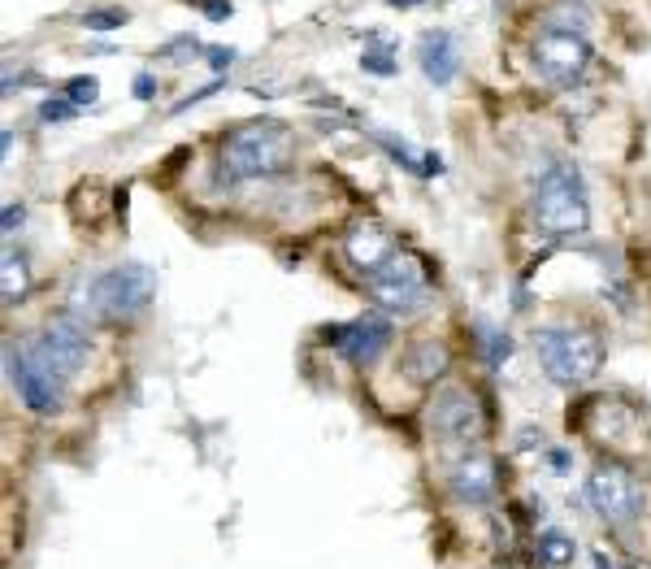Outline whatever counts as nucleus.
I'll return each instance as SVG.
<instances>
[{"instance_id":"obj_1","label":"nucleus","mask_w":651,"mask_h":569,"mask_svg":"<svg viewBox=\"0 0 651 569\" xmlns=\"http://www.w3.org/2000/svg\"><path fill=\"white\" fill-rule=\"evenodd\" d=\"M292 166V131L279 118H253L226 131L218 153V179L222 183H248V179H274Z\"/></svg>"},{"instance_id":"obj_2","label":"nucleus","mask_w":651,"mask_h":569,"mask_svg":"<svg viewBox=\"0 0 651 569\" xmlns=\"http://www.w3.org/2000/svg\"><path fill=\"white\" fill-rule=\"evenodd\" d=\"M157 295V270L144 262H122L100 270L91 283L74 295V313L83 322H131Z\"/></svg>"},{"instance_id":"obj_3","label":"nucleus","mask_w":651,"mask_h":569,"mask_svg":"<svg viewBox=\"0 0 651 569\" xmlns=\"http://www.w3.org/2000/svg\"><path fill=\"white\" fill-rule=\"evenodd\" d=\"M535 227L556 240L582 235L591 227V201H587V187L574 161L552 157L543 174L535 179Z\"/></svg>"},{"instance_id":"obj_4","label":"nucleus","mask_w":651,"mask_h":569,"mask_svg":"<svg viewBox=\"0 0 651 569\" xmlns=\"http://www.w3.org/2000/svg\"><path fill=\"white\" fill-rule=\"evenodd\" d=\"M535 352L556 387H582L604 365V339L591 326H543L535 330Z\"/></svg>"},{"instance_id":"obj_5","label":"nucleus","mask_w":651,"mask_h":569,"mask_svg":"<svg viewBox=\"0 0 651 569\" xmlns=\"http://www.w3.org/2000/svg\"><path fill=\"white\" fill-rule=\"evenodd\" d=\"M582 496H587V509H591L604 526H635V522L643 518V509H648L643 483H639L626 465H613V461H604V465H595V470L587 474Z\"/></svg>"},{"instance_id":"obj_6","label":"nucleus","mask_w":651,"mask_h":569,"mask_svg":"<svg viewBox=\"0 0 651 569\" xmlns=\"http://www.w3.org/2000/svg\"><path fill=\"white\" fill-rule=\"evenodd\" d=\"M369 295L382 313H417L430 300V275L413 253H395L378 275H369Z\"/></svg>"},{"instance_id":"obj_7","label":"nucleus","mask_w":651,"mask_h":569,"mask_svg":"<svg viewBox=\"0 0 651 569\" xmlns=\"http://www.w3.org/2000/svg\"><path fill=\"white\" fill-rule=\"evenodd\" d=\"M4 370H9V383H13V391H17V400L30 409V413H39V417H48V413H57L61 409V396H65V378H57L26 343H9L4 348Z\"/></svg>"},{"instance_id":"obj_8","label":"nucleus","mask_w":651,"mask_h":569,"mask_svg":"<svg viewBox=\"0 0 651 569\" xmlns=\"http://www.w3.org/2000/svg\"><path fill=\"white\" fill-rule=\"evenodd\" d=\"M87 322L83 317H48L44 322V330L26 343L57 378H74L83 365H87V356H91V339H87V330H83Z\"/></svg>"},{"instance_id":"obj_9","label":"nucleus","mask_w":651,"mask_h":569,"mask_svg":"<svg viewBox=\"0 0 651 569\" xmlns=\"http://www.w3.org/2000/svg\"><path fill=\"white\" fill-rule=\"evenodd\" d=\"M426 422H430V431H434L443 444H460V448L478 444L482 431H487V417H482L474 391H465V387H443V391H434Z\"/></svg>"},{"instance_id":"obj_10","label":"nucleus","mask_w":651,"mask_h":569,"mask_svg":"<svg viewBox=\"0 0 651 569\" xmlns=\"http://www.w3.org/2000/svg\"><path fill=\"white\" fill-rule=\"evenodd\" d=\"M391 335H395V326H391V313H382V308L360 313L356 322H330V326L322 330L326 343H334L339 356L352 361V365H369V361H378V356L386 352Z\"/></svg>"},{"instance_id":"obj_11","label":"nucleus","mask_w":651,"mask_h":569,"mask_svg":"<svg viewBox=\"0 0 651 569\" xmlns=\"http://www.w3.org/2000/svg\"><path fill=\"white\" fill-rule=\"evenodd\" d=\"M530 57H535L539 78H548L556 87H569L591 65V44H587V35H574V31H543L535 39Z\"/></svg>"},{"instance_id":"obj_12","label":"nucleus","mask_w":651,"mask_h":569,"mask_svg":"<svg viewBox=\"0 0 651 569\" xmlns=\"http://www.w3.org/2000/svg\"><path fill=\"white\" fill-rule=\"evenodd\" d=\"M447 492L456 505L469 509H487L500 496V465L491 452H465L452 470H447Z\"/></svg>"},{"instance_id":"obj_13","label":"nucleus","mask_w":651,"mask_h":569,"mask_svg":"<svg viewBox=\"0 0 651 569\" xmlns=\"http://www.w3.org/2000/svg\"><path fill=\"white\" fill-rule=\"evenodd\" d=\"M343 257L369 279V275H378L395 257V240L378 222L360 218V222H347V231H343Z\"/></svg>"},{"instance_id":"obj_14","label":"nucleus","mask_w":651,"mask_h":569,"mask_svg":"<svg viewBox=\"0 0 651 569\" xmlns=\"http://www.w3.org/2000/svg\"><path fill=\"white\" fill-rule=\"evenodd\" d=\"M417 61H421V74L426 83L434 87H447L460 70V52H456V39L447 31H426L421 35V48H417Z\"/></svg>"},{"instance_id":"obj_15","label":"nucleus","mask_w":651,"mask_h":569,"mask_svg":"<svg viewBox=\"0 0 651 569\" xmlns=\"http://www.w3.org/2000/svg\"><path fill=\"white\" fill-rule=\"evenodd\" d=\"M447 365H452V356H447V348L439 339H417L404 352V374L413 383H421V387H434L447 374Z\"/></svg>"},{"instance_id":"obj_16","label":"nucleus","mask_w":651,"mask_h":569,"mask_svg":"<svg viewBox=\"0 0 651 569\" xmlns=\"http://www.w3.org/2000/svg\"><path fill=\"white\" fill-rule=\"evenodd\" d=\"M535 557H539L543 569H569L574 557H578V540H574L569 531L548 526V531H539V540H535Z\"/></svg>"},{"instance_id":"obj_17","label":"nucleus","mask_w":651,"mask_h":569,"mask_svg":"<svg viewBox=\"0 0 651 569\" xmlns=\"http://www.w3.org/2000/svg\"><path fill=\"white\" fill-rule=\"evenodd\" d=\"M0 283H4V304H17L22 295H26V287H30V270H26V257L22 253H4L0 257Z\"/></svg>"},{"instance_id":"obj_18","label":"nucleus","mask_w":651,"mask_h":569,"mask_svg":"<svg viewBox=\"0 0 651 569\" xmlns=\"http://www.w3.org/2000/svg\"><path fill=\"white\" fill-rule=\"evenodd\" d=\"M478 339H482V356H487V365H491V370H500V365L513 356V335H508V330L478 322Z\"/></svg>"},{"instance_id":"obj_19","label":"nucleus","mask_w":651,"mask_h":569,"mask_svg":"<svg viewBox=\"0 0 651 569\" xmlns=\"http://www.w3.org/2000/svg\"><path fill=\"white\" fill-rule=\"evenodd\" d=\"M78 22H83L87 31H118V26H126V22H131V13H126L122 4H100V9L78 13Z\"/></svg>"},{"instance_id":"obj_20","label":"nucleus","mask_w":651,"mask_h":569,"mask_svg":"<svg viewBox=\"0 0 651 569\" xmlns=\"http://www.w3.org/2000/svg\"><path fill=\"white\" fill-rule=\"evenodd\" d=\"M61 96H70L78 109H87V105L100 100V78H96V74H74V78H65V92H61Z\"/></svg>"},{"instance_id":"obj_21","label":"nucleus","mask_w":651,"mask_h":569,"mask_svg":"<svg viewBox=\"0 0 651 569\" xmlns=\"http://www.w3.org/2000/svg\"><path fill=\"white\" fill-rule=\"evenodd\" d=\"M373 140H378V144L386 148V157H391V161H400L404 170H413V174H421V161H417V153H413V148H408L404 140H395L391 131H378Z\"/></svg>"},{"instance_id":"obj_22","label":"nucleus","mask_w":651,"mask_h":569,"mask_svg":"<svg viewBox=\"0 0 651 569\" xmlns=\"http://www.w3.org/2000/svg\"><path fill=\"white\" fill-rule=\"evenodd\" d=\"M70 118H78V105L70 100V96H48L44 105H39V122H70Z\"/></svg>"},{"instance_id":"obj_23","label":"nucleus","mask_w":651,"mask_h":569,"mask_svg":"<svg viewBox=\"0 0 651 569\" xmlns=\"http://www.w3.org/2000/svg\"><path fill=\"white\" fill-rule=\"evenodd\" d=\"M543 470L552 479H569L574 474V452L569 448H543Z\"/></svg>"},{"instance_id":"obj_24","label":"nucleus","mask_w":651,"mask_h":569,"mask_svg":"<svg viewBox=\"0 0 651 569\" xmlns=\"http://www.w3.org/2000/svg\"><path fill=\"white\" fill-rule=\"evenodd\" d=\"M360 70H369V74H382V78H391L395 70H400V61L395 57H386V52H360Z\"/></svg>"},{"instance_id":"obj_25","label":"nucleus","mask_w":651,"mask_h":569,"mask_svg":"<svg viewBox=\"0 0 651 569\" xmlns=\"http://www.w3.org/2000/svg\"><path fill=\"white\" fill-rule=\"evenodd\" d=\"M235 57H239V52H235V48H226V44H213V48L205 52V61L213 65V74H218V78H226V70L235 65Z\"/></svg>"},{"instance_id":"obj_26","label":"nucleus","mask_w":651,"mask_h":569,"mask_svg":"<svg viewBox=\"0 0 651 569\" xmlns=\"http://www.w3.org/2000/svg\"><path fill=\"white\" fill-rule=\"evenodd\" d=\"M161 57H170V61H187V57H200V44H196V35H179Z\"/></svg>"},{"instance_id":"obj_27","label":"nucleus","mask_w":651,"mask_h":569,"mask_svg":"<svg viewBox=\"0 0 651 569\" xmlns=\"http://www.w3.org/2000/svg\"><path fill=\"white\" fill-rule=\"evenodd\" d=\"M192 4H196L209 22H226V17L235 13V4H231V0H192Z\"/></svg>"},{"instance_id":"obj_28","label":"nucleus","mask_w":651,"mask_h":569,"mask_svg":"<svg viewBox=\"0 0 651 569\" xmlns=\"http://www.w3.org/2000/svg\"><path fill=\"white\" fill-rule=\"evenodd\" d=\"M157 96V74H135V100H152Z\"/></svg>"},{"instance_id":"obj_29","label":"nucleus","mask_w":651,"mask_h":569,"mask_svg":"<svg viewBox=\"0 0 651 569\" xmlns=\"http://www.w3.org/2000/svg\"><path fill=\"white\" fill-rule=\"evenodd\" d=\"M22 218H26V209H22V205H4V222H0V231H4V235H13V231L22 227Z\"/></svg>"},{"instance_id":"obj_30","label":"nucleus","mask_w":651,"mask_h":569,"mask_svg":"<svg viewBox=\"0 0 651 569\" xmlns=\"http://www.w3.org/2000/svg\"><path fill=\"white\" fill-rule=\"evenodd\" d=\"M391 4H395V9H404V4H421V0H391Z\"/></svg>"}]
</instances>
